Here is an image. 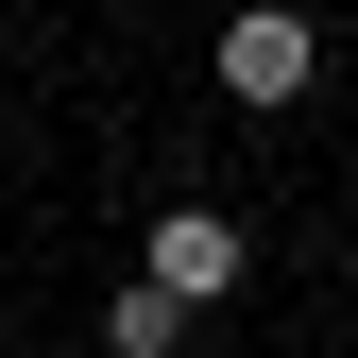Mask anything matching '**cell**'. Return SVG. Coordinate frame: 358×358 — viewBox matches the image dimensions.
I'll return each instance as SVG.
<instances>
[{"label": "cell", "mask_w": 358, "mask_h": 358, "mask_svg": "<svg viewBox=\"0 0 358 358\" xmlns=\"http://www.w3.org/2000/svg\"><path fill=\"white\" fill-rule=\"evenodd\" d=\"M307 85H324V34L290 17V0H239V17H222V103H307Z\"/></svg>", "instance_id": "2"}, {"label": "cell", "mask_w": 358, "mask_h": 358, "mask_svg": "<svg viewBox=\"0 0 358 358\" xmlns=\"http://www.w3.org/2000/svg\"><path fill=\"white\" fill-rule=\"evenodd\" d=\"M103 358H188V307H171V290H120L103 307Z\"/></svg>", "instance_id": "3"}, {"label": "cell", "mask_w": 358, "mask_h": 358, "mask_svg": "<svg viewBox=\"0 0 358 358\" xmlns=\"http://www.w3.org/2000/svg\"><path fill=\"white\" fill-rule=\"evenodd\" d=\"M239 273H256V239H239L222 205H154V239H137V290H171V307L205 324V307H239Z\"/></svg>", "instance_id": "1"}]
</instances>
